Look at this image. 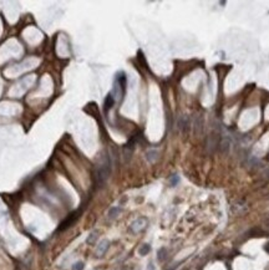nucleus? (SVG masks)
I'll use <instances>...</instances> for the list:
<instances>
[{
  "label": "nucleus",
  "mask_w": 269,
  "mask_h": 270,
  "mask_svg": "<svg viewBox=\"0 0 269 270\" xmlns=\"http://www.w3.org/2000/svg\"><path fill=\"white\" fill-rule=\"evenodd\" d=\"M187 126H189L188 118H187V117H182V118L179 120V128H181V130H186Z\"/></svg>",
  "instance_id": "obj_10"
},
{
  "label": "nucleus",
  "mask_w": 269,
  "mask_h": 270,
  "mask_svg": "<svg viewBox=\"0 0 269 270\" xmlns=\"http://www.w3.org/2000/svg\"><path fill=\"white\" fill-rule=\"evenodd\" d=\"M113 103H115V96L112 94H108L107 97H106V100H105V111L107 112L113 106Z\"/></svg>",
  "instance_id": "obj_5"
},
{
  "label": "nucleus",
  "mask_w": 269,
  "mask_h": 270,
  "mask_svg": "<svg viewBox=\"0 0 269 270\" xmlns=\"http://www.w3.org/2000/svg\"><path fill=\"white\" fill-rule=\"evenodd\" d=\"M76 217H77L76 214H72L71 217H69V218H67L64 223H61V225H60V230H64V229H66L67 227H70V225H71V224L75 222Z\"/></svg>",
  "instance_id": "obj_7"
},
{
  "label": "nucleus",
  "mask_w": 269,
  "mask_h": 270,
  "mask_svg": "<svg viewBox=\"0 0 269 270\" xmlns=\"http://www.w3.org/2000/svg\"><path fill=\"white\" fill-rule=\"evenodd\" d=\"M96 239H97V232H92L90 235L87 236L86 243H87V244H94V243L96 241Z\"/></svg>",
  "instance_id": "obj_11"
},
{
  "label": "nucleus",
  "mask_w": 269,
  "mask_h": 270,
  "mask_svg": "<svg viewBox=\"0 0 269 270\" xmlns=\"http://www.w3.org/2000/svg\"><path fill=\"white\" fill-rule=\"evenodd\" d=\"M120 213H121V209L118 207H113V208H111L108 210V218L110 219H115V218H117V215Z\"/></svg>",
  "instance_id": "obj_8"
},
{
  "label": "nucleus",
  "mask_w": 269,
  "mask_h": 270,
  "mask_svg": "<svg viewBox=\"0 0 269 270\" xmlns=\"http://www.w3.org/2000/svg\"><path fill=\"white\" fill-rule=\"evenodd\" d=\"M110 162H108V159L107 161H105L102 165H101L100 167H99V170H97V179L100 181V183H103L107 178H108V176H110Z\"/></svg>",
  "instance_id": "obj_2"
},
{
  "label": "nucleus",
  "mask_w": 269,
  "mask_h": 270,
  "mask_svg": "<svg viewBox=\"0 0 269 270\" xmlns=\"http://www.w3.org/2000/svg\"><path fill=\"white\" fill-rule=\"evenodd\" d=\"M165 251H166V249H161V250L158 251V259H160V260H163V259H165Z\"/></svg>",
  "instance_id": "obj_13"
},
{
  "label": "nucleus",
  "mask_w": 269,
  "mask_h": 270,
  "mask_svg": "<svg viewBox=\"0 0 269 270\" xmlns=\"http://www.w3.org/2000/svg\"><path fill=\"white\" fill-rule=\"evenodd\" d=\"M84 267H85V264L82 262H77L72 265V270H84Z\"/></svg>",
  "instance_id": "obj_12"
},
{
  "label": "nucleus",
  "mask_w": 269,
  "mask_h": 270,
  "mask_svg": "<svg viewBox=\"0 0 269 270\" xmlns=\"http://www.w3.org/2000/svg\"><path fill=\"white\" fill-rule=\"evenodd\" d=\"M146 158H147L148 162L153 163V162L158 158V152H157L156 149H151V151H148V152L146 153Z\"/></svg>",
  "instance_id": "obj_6"
},
{
  "label": "nucleus",
  "mask_w": 269,
  "mask_h": 270,
  "mask_svg": "<svg viewBox=\"0 0 269 270\" xmlns=\"http://www.w3.org/2000/svg\"><path fill=\"white\" fill-rule=\"evenodd\" d=\"M108 246H110V241H108V240H106V239L101 240V243L97 245V249H96V255H97V256H102V255L107 251Z\"/></svg>",
  "instance_id": "obj_3"
},
{
  "label": "nucleus",
  "mask_w": 269,
  "mask_h": 270,
  "mask_svg": "<svg viewBox=\"0 0 269 270\" xmlns=\"http://www.w3.org/2000/svg\"><path fill=\"white\" fill-rule=\"evenodd\" d=\"M147 224H148L147 218H145V217L137 218L136 220L132 222V224H131V227H130V230H131L132 233H134V234H137V233L142 232V230L147 227Z\"/></svg>",
  "instance_id": "obj_1"
},
{
  "label": "nucleus",
  "mask_w": 269,
  "mask_h": 270,
  "mask_svg": "<svg viewBox=\"0 0 269 270\" xmlns=\"http://www.w3.org/2000/svg\"><path fill=\"white\" fill-rule=\"evenodd\" d=\"M148 270H153V265H152V264L148 265Z\"/></svg>",
  "instance_id": "obj_15"
},
{
  "label": "nucleus",
  "mask_w": 269,
  "mask_h": 270,
  "mask_svg": "<svg viewBox=\"0 0 269 270\" xmlns=\"http://www.w3.org/2000/svg\"><path fill=\"white\" fill-rule=\"evenodd\" d=\"M178 181H179L178 177H177V176H173L172 179H171V186H176V184L178 183Z\"/></svg>",
  "instance_id": "obj_14"
},
{
  "label": "nucleus",
  "mask_w": 269,
  "mask_h": 270,
  "mask_svg": "<svg viewBox=\"0 0 269 270\" xmlns=\"http://www.w3.org/2000/svg\"><path fill=\"white\" fill-rule=\"evenodd\" d=\"M247 210V205L244 204L243 202H237L232 205V212L234 214H242Z\"/></svg>",
  "instance_id": "obj_4"
},
{
  "label": "nucleus",
  "mask_w": 269,
  "mask_h": 270,
  "mask_svg": "<svg viewBox=\"0 0 269 270\" xmlns=\"http://www.w3.org/2000/svg\"><path fill=\"white\" fill-rule=\"evenodd\" d=\"M150 250H151V246H150L148 244H143V245L138 249V253H140V255H147V254L150 253Z\"/></svg>",
  "instance_id": "obj_9"
}]
</instances>
